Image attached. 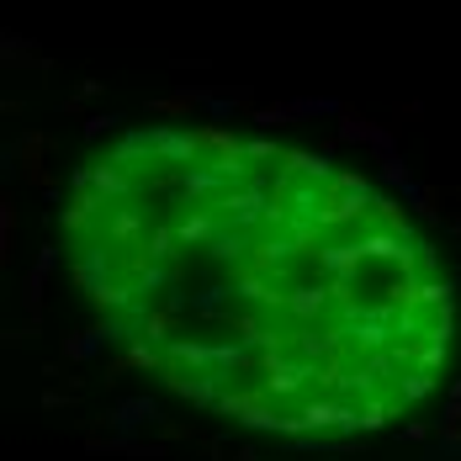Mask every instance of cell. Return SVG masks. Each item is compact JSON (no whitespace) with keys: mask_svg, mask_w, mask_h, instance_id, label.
Wrapping results in <instances>:
<instances>
[{"mask_svg":"<svg viewBox=\"0 0 461 461\" xmlns=\"http://www.w3.org/2000/svg\"><path fill=\"white\" fill-rule=\"evenodd\" d=\"M106 339L202 414L286 440L382 429L451 366L456 286L414 212L233 128L95 143L59 212Z\"/></svg>","mask_w":461,"mask_h":461,"instance_id":"obj_1","label":"cell"}]
</instances>
